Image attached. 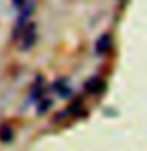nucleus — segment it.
Listing matches in <instances>:
<instances>
[{"mask_svg": "<svg viewBox=\"0 0 147 151\" xmlns=\"http://www.w3.org/2000/svg\"><path fill=\"white\" fill-rule=\"evenodd\" d=\"M13 3H14V6H24V5L27 3V0H13Z\"/></svg>", "mask_w": 147, "mask_h": 151, "instance_id": "obj_8", "label": "nucleus"}, {"mask_svg": "<svg viewBox=\"0 0 147 151\" xmlns=\"http://www.w3.org/2000/svg\"><path fill=\"white\" fill-rule=\"evenodd\" d=\"M49 107H51V101L49 99H44V101H41V106L38 107V112H46Z\"/></svg>", "mask_w": 147, "mask_h": 151, "instance_id": "obj_7", "label": "nucleus"}, {"mask_svg": "<svg viewBox=\"0 0 147 151\" xmlns=\"http://www.w3.org/2000/svg\"><path fill=\"white\" fill-rule=\"evenodd\" d=\"M33 9H35V3H33L32 0H28V2L22 6L21 16H19L17 22H16V28H14V35H13L14 38H17L24 32V28L27 27V21H28V17H30V14L33 13Z\"/></svg>", "mask_w": 147, "mask_h": 151, "instance_id": "obj_1", "label": "nucleus"}, {"mask_svg": "<svg viewBox=\"0 0 147 151\" xmlns=\"http://www.w3.org/2000/svg\"><path fill=\"white\" fill-rule=\"evenodd\" d=\"M11 139H13V127H11V126H8V124L0 126V140L9 142Z\"/></svg>", "mask_w": 147, "mask_h": 151, "instance_id": "obj_6", "label": "nucleus"}, {"mask_svg": "<svg viewBox=\"0 0 147 151\" xmlns=\"http://www.w3.org/2000/svg\"><path fill=\"white\" fill-rule=\"evenodd\" d=\"M36 41V25L35 24H27V27L22 32V41H21V49L28 50L35 44Z\"/></svg>", "mask_w": 147, "mask_h": 151, "instance_id": "obj_2", "label": "nucleus"}, {"mask_svg": "<svg viewBox=\"0 0 147 151\" xmlns=\"http://www.w3.org/2000/svg\"><path fill=\"white\" fill-rule=\"evenodd\" d=\"M85 90L89 93H103L104 91V82L100 77H92L90 80L85 82Z\"/></svg>", "mask_w": 147, "mask_h": 151, "instance_id": "obj_4", "label": "nucleus"}, {"mask_svg": "<svg viewBox=\"0 0 147 151\" xmlns=\"http://www.w3.org/2000/svg\"><path fill=\"white\" fill-rule=\"evenodd\" d=\"M54 87L57 88L55 91L60 94L62 98H68L70 94H71V88L66 85V80H63V79H60V80H57V82L54 83Z\"/></svg>", "mask_w": 147, "mask_h": 151, "instance_id": "obj_5", "label": "nucleus"}, {"mask_svg": "<svg viewBox=\"0 0 147 151\" xmlns=\"http://www.w3.org/2000/svg\"><path fill=\"white\" fill-rule=\"evenodd\" d=\"M109 49H111V36H109L108 33H104V35H101L97 40V42H95V52H97L98 55H103V54H106Z\"/></svg>", "mask_w": 147, "mask_h": 151, "instance_id": "obj_3", "label": "nucleus"}]
</instances>
